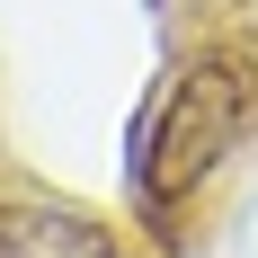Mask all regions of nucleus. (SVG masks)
I'll list each match as a JSON object with an SVG mask.
<instances>
[{
	"label": "nucleus",
	"instance_id": "nucleus-1",
	"mask_svg": "<svg viewBox=\"0 0 258 258\" xmlns=\"http://www.w3.org/2000/svg\"><path fill=\"white\" fill-rule=\"evenodd\" d=\"M258 134V45H187L178 72L160 80L143 116H134V152H125V178H134V205L143 223H178L196 196H205Z\"/></svg>",
	"mask_w": 258,
	"mask_h": 258
},
{
	"label": "nucleus",
	"instance_id": "nucleus-2",
	"mask_svg": "<svg viewBox=\"0 0 258 258\" xmlns=\"http://www.w3.org/2000/svg\"><path fill=\"white\" fill-rule=\"evenodd\" d=\"M0 258H134L125 232L62 196H0Z\"/></svg>",
	"mask_w": 258,
	"mask_h": 258
}]
</instances>
